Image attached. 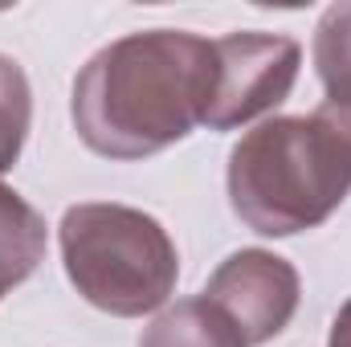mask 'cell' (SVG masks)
Wrapping results in <instances>:
<instances>
[{
	"instance_id": "1",
	"label": "cell",
	"mask_w": 351,
	"mask_h": 347,
	"mask_svg": "<svg viewBox=\"0 0 351 347\" xmlns=\"http://www.w3.org/2000/svg\"><path fill=\"white\" fill-rule=\"evenodd\" d=\"M213 41L188 29H143L102 45L74 78L70 119L102 160H147L204 127Z\"/></svg>"
},
{
	"instance_id": "2",
	"label": "cell",
	"mask_w": 351,
	"mask_h": 347,
	"mask_svg": "<svg viewBox=\"0 0 351 347\" xmlns=\"http://www.w3.org/2000/svg\"><path fill=\"white\" fill-rule=\"evenodd\" d=\"M225 188L258 237L319 229L351 196V123L323 102L311 115H269L233 143Z\"/></svg>"
},
{
	"instance_id": "3",
	"label": "cell",
	"mask_w": 351,
	"mask_h": 347,
	"mask_svg": "<svg viewBox=\"0 0 351 347\" xmlns=\"http://www.w3.org/2000/svg\"><path fill=\"white\" fill-rule=\"evenodd\" d=\"M58 246L66 278L102 315L143 319L152 311H164L176 294V241L143 208L114 200L70 204L58 225Z\"/></svg>"
},
{
	"instance_id": "4",
	"label": "cell",
	"mask_w": 351,
	"mask_h": 347,
	"mask_svg": "<svg viewBox=\"0 0 351 347\" xmlns=\"http://www.w3.org/2000/svg\"><path fill=\"white\" fill-rule=\"evenodd\" d=\"M302 70V45L286 33L241 29L213 41V94L204 110L208 131H237L274 115Z\"/></svg>"
},
{
	"instance_id": "5",
	"label": "cell",
	"mask_w": 351,
	"mask_h": 347,
	"mask_svg": "<svg viewBox=\"0 0 351 347\" xmlns=\"http://www.w3.org/2000/svg\"><path fill=\"white\" fill-rule=\"evenodd\" d=\"M200 294L233 319L245 344L262 347L290 327L302 298V278L269 250H237L213 270Z\"/></svg>"
},
{
	"instance_id": "6",
	"label": "cell",
	"mask_w": 351,
	"mask_h": 347,
	"mask_svg": "<svg viewBox=\"0 0 351 347\" xmlns=\"http://www.w3.org/2000/svg\"><path fill=\"white\" fill-rule=\"evenodd\" d=\"M139 347H250L233 319L213 307L204 294L176 298L164 307L139 335Z\"/></svg>"
},
{
	"instance_id": "7",
	"label": "cell",
	"mask_w": 351,
	"mask_h": 347,
	"mask_svg": "<svg viewBox=\"0 0 351 347\" xmlns=\"http://www.w3.org/2000/svg\"><path fill=\"white\" fill-rule=\"evenodd\" d=\"M45 217L8 184H0V298L12 294L45 261Z\"/></svg>"
},
{
	"instance_id": "8",
	"label": "cell",
	"mask_w": 351,
	"mask_h": 347,
	"mask_svg": "<svg viewBox=\"0 0 351 347\" xmlns=\"http://www.w3.org/2000/svg\"><path fill=\"white\" fill-rule=\"evenodd\" d=\"M311 58H315V74L323 82V102L351 115V0L323 8V16L315 25Z\"/></svg>"
},
{
	"instance_id": "9",
	"label": "cell",
	"mask_w": 351,
	"mask_h": 347,
	"mask_svg": "<svg viewBox=\"0 0 351 347\" xmlns=\"http://www.w3.org/2000/svg\"><path fill=\"white\" fill-rule=\"evenodd\" d=\"M33 127V90L16 58L0 53V176L12 172Z\"/></svg>"
},
{
	"instance_id": "10",
	"label": "cell",
	"mask_w": 351,
	"mask_h": 347,
	"mask_svg": "<svg viewBox=\"0 0 351 347\" xmlns=\"http://www.w3.org/2000/svg\"><path fill=\"white\" fill-rule=\"evenodd\" d=\"M327 347H351V298L339 307V311H335V319H331Z\"/></svg>"
}]
</instances>
